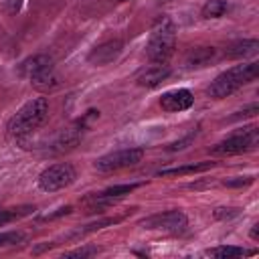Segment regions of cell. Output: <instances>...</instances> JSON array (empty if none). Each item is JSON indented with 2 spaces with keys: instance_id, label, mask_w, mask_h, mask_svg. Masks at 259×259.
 Returning a JSON list of instances; mask_svg holds the SVG:
<instances>
[{
  "instance_id": "1",
  "label": "cell",
  "mask_w": 259,
  "mask_h": 259,
  "mask_svg": "<svg viewBox=\"0 0 259 259\" xmlns=\"http://www.w3.org/2000/svg\"><path fill=\"white\" fill-rule=\"evenodd\" d=\"M49 113V101L47 97H34L30 101H26L10 119H8V134L12 138H22L32 134L45 119Z\"/></svg>"
},
{
  "instance_id": "2",
  "label": "cell",
  "mask_w": 259,
  "mask_h": 259,
  "mask_svg": "<svg viewBox=\"0 0 259 259\" xmlns=\"http://www.w3.org/2000/svg\"><path fill=\"white\" fill-rule=\"evenodd\" d=\"M259 73L257 63H243V65H235L227 71H223L219 77H214V81L208 85V95L214 99L227 97L231 93H235L239 87H243L245 83L253 81Z\"/></svg>"
},
{
  "instance_id": "3",
  "label": "cell",
  "mask_w": 259,
  "mask_h": 259,
  "mask_svg": "<svg viewBox=\"0 0 259 259\" xmlns=\"http://www.w3.org/2000/svg\"><path fill=\"white\" fill-rule=\"evenodd\" d=\"M174 45H176V28H174V22L166 16H162L152 32H150V38H148V45H146V53L150 57V61L154 63H166L172 53H174Z\"/></svg>"
},
{
  "instance_id": "4",
  "label": "cell",
  "mask_w": 259,
  "mask_h": 259,
  "mask_svg": "<svg viewBox=\"0 0 259 259\" xmlns=\"http://www.w3.org/2000/svg\"><path fill=\"white\" fill-rule=\"evenodd\" d=\"M20 71L22 75H26L30 79V83L40 89V91H47V89H53L57 87V75H55V65H53V59L49 55H34L30 59H26L22 65H20Z\"/></svg>"
},
{
  "instance_id": "5",
  "label": "cell",
  "mask_w": 259,
  "mask_h": 259,
  "mask_svg": "<svg viewBox=\"0 0 259 259\" xmlns=\"http://www.w3.org/2000/svg\"><path fill=\"white\" fill-rule=\"evenodd\" d=\"M259 142V134L257 127H245L243 132H237L233 136H229L227 140L219 142L212 148V154L217 156H233V154H243L247 150H253Z\"/></svg>"
},
{
  "instance_id": "6",
  "label": "cell",
  "mask_w": 259,
  "mask_h": 259,
  "mask_svg": "<svg viewBox=\"0 0 259 259\" xmlns=\"http://www.w3.org/2000/svg\"><path fill=\"white\" fill-rule=\"evenodd\" d=\"M75 178H77V172L71 164H55V166L45 168L38 174V186L45 192H55V190H61L73 184Z\"/></svg>"
},
{
  "instance_id": "7",
  "label": "cell",
  "mask_w": 259,
  "mask_h": 259,
  "mask_svg": "<svg viewBox=\"0 0 259 259\" xmlns=\"http://www.w3.org/2000/svg\"><path fill=\"white\" fill-rule=\"evenodd\" d=\"M142 158H144V150L142 148H121V150H115V152H109V154L97 158L95 160V168L99 172H111V170L134 166Z\"/></svg>"
},
{
  "instance_id": "8",
  "label": "cell",
  "mask_w": 259,
  "mask_h": 259,
  "mask_svg": "<svg viewBox=\"0 0 259 259\" xmlns=\"http://www.w3.org/2000/svg\"><path fill=\"white\" fill-rule=\"evenodd\" d=\"M188 225V219L182 210H166L152 214L142 221L144 229H154V231H164V233H182Z\"/></svg>"
},
{
  "instance_id": "9",
  "label": "cell",
  "mask_w": 259,
  "mask_h": 259,
  "mask_svg": "<svg viewBox=\"0 0 259 259\" xmlns=\"http://www.w3.org/2000/svg\"><path fill=\"white\" fill-rule=\"evenodd\" d=\"M192 103H194V97L188 89H172L160 97V105L166 111H184L192 107Z\"/></svg>"
},
{
  "instance_id": "10",
  "label": "cell",
  "mask_w": 259,
  "mask_h": 259,
  "mask_svg": "<svg viewBox=\"0 0 259 259\" xmlns=\"http://www.w3.org/2000/svg\"><path fill=\"white\" fill-rule=\"evenodd\" d=\"M121 49H123V42H121V40H107V42H101L99 47H95V49L89 53L87 61L93 63V65H107V63H111L113 59H117V55L121 53Z\"/></svg>"
},
{
  "instance_id": "11",
  "label": "cell",
  "mask_w": 259,
  "mask_h": 259,
  "mask_svg": "<svg viewBox=\"0 0 259 259\" xmlns=\"http://www.w3.org/2000/svg\"><path fill=\"white\" fill-rule=\"evenodd\" d=\"M170 75V67H166V65H154V67H150V69H146L140 77H138V83L142 85V87H156V85H160L166 77Z\"/></svg>"
},
{
  "instance_id": "12",
  "label": "cell",
  "mask_w": 259,
  "mask_h": 259,
  "mask_svg": "<svg viewBox=\"0 0 259 259\" xmlns=\"http://www.w3.org/2000/svg\"><path fill=\"white\" fill-rule=\"evenodd\" d=\"M259 51V42L255 38H245V40H237L227 49V57L231 59H245V57H255Z\"/></svg>"
},
{
  "instance_id": "13",
  "label": "cell",
  "mask_w": 259,
  "mask_h": 259,
  "mask_svg": "<svg viewBox=\"0 0 259 259\" xmlns=\"http://www.w3.org/2000/svg\"><path fill=\"white\" fill-rule=\"evenodd\" d=\"M255 249H243V247H233V245H221L214 249H208L206 255L208 257H217V259H231V257H243V255H255Z\"/></svg>"
},
{
  "instance_id": "14",
  "label": "cell",
  "mask_w": 259,
  "mask_h": 259,
  "mask_svg": "<svg viewBox=\"0 0 259 259\" xmlns=\"http://www.w3.org/2000/svg\"><path fill=\"white\" fill-rule=\"evenodd\" d=\"M212 168V162H198V164H186V166H176V168H164L158 172V176H180V174H194V172H204Z\"/></svg>"
},
{
  "instance_id": "15",
  "label": "cell",
  "mask_w": 259,
  "mask_h": 259,
  "mask_svg": "<svg viewBox=\"0 0 259 259\" xmlns=\"http://www.w3.org/2000/svg\"><path fill=\"white\" fill-rule=\"evenodd\" d=\"M212 57H214V49L212 47H200V49L190 51V55L186 57V65L188 67H202L208 61H212Z\"/></svg>"
},
{
  "instance_id": "16",
  "label": "cell",
  "mask_w": 259,
  "mask_h": 259,
  "mask_svg": "<svg viewBox=\"0 0 259 259\" xmlns=\"http://www.w3.org/2000/svg\"><path fill=\"white\" fill-rule=\"evenodd\" d=\"M229 10V2L227 0H206L202 6V16L204 18H219Z\"/></svg>"
},
{
  "instance_id": "17",
  "label": "cell",
  "mask_w": 259,
  "mask_h": 259,
  "mask_svg": "<svg viewBox=\"0 0 259 259\" xmlns=\"http://www.w3.org/2000/svg\"><path fill=\"white\" fill-rule=\"evenodd\" d=\"M34 208L32 206H20V208H0V227H4L6 223L14 221V219H20V217H26L30 214Z\"/></svg>"
},
{
  "instance_id": "18",
  "label": "cell",
  "mask_w": 259,
  "mask_h": 259,
  "mask_svg": "<svg viewBox=\"0 0 259 259\" xmlns=\"http://www.w3.org/2000/svg\"><path fill=\"white\" fill-rule=\"evenodd\" d=\"M115 223H119V219H99V221H95V223H89V225L81 227L73 237H85L87 233L99 231V229H103V227H107V225H115Z\"/></svg>"
},
{
  "instance_id": "19",
  "label": "cell",
  "mask_w": 259,
  "mask_h": 259,
  "mask_svg": "<svg viewBox=\"0 0 259 259\" xmlns=\"http://www.w3.org/2000/svg\"><path fill=\"white\" fill-rule=\"evenodd\" d=\"M20 241H24V235L18 233V231L0 233V247H4V245H14V243H20Z\"/></svg>"
},
{
  "instance_id": "20",
  "label": "cell",
  "mask_w": 259,
  "mask_h": 259,
  "mask_svg": "<svg viewBox=\"0 0 259 259\" xmlns=\"http://www.w3.org/2000/svg\"><path fill=\"white\" fill-rule=\"evenodd\" d=\"M95 253H97L95 247H81V249H75V251L65 253L63 257H67V259H71V257H91V255H95Z\"/></svg>"
},
{
  "instance_id": "21",
  "label": "cell",
  "mask_w": 259,
  "mask_h": 259,
  "mask_svg": "<svg viewBox=\"0 0 259 259\" xmlns=\"http://www.w3.org/2000/svg\"><path fill=\"white\" fill-rule=\"evenodd\" d=\"M194 136H196V130H192L186 138H182V140H178V142H174V144H170V150L172 152H176V150H182V148H186V144H190L192 140H194Z\"/></svg>"
},
{
  "instance_id": "22",
  "label": "cell",
  "mask_w": 259,
  "mask_h": 259,
  "mask_svg": "<svg viewBox=\"0 0 259 259\" xmlns=\"http://www.w3.org/2000/svg\"><path fill=\"white\" fill-rule=\"evenodd\" d=\"M251 182H253L251 176H245V178L239 176V178H233V180H225L223 184H225V186H245V184H251Z\"/></svg>"
},
{
  "instance_id": "23",
  "label": "cell",
  "mask_w": 259,
  "mask_h": 259,
  "mask_svg": "<svg viewBox=\"0 0 259 259\" xmlns=\"http://www.w3.org/2000/svg\"><path fill=\"white\" fill-rule=\"evenodd\" d=\"M4 8L8 12H16L20 8V0H4Z\"/></svg>"
},
{
  "instance_id": "24",
  "label": "cell",
  "mask_w": 259,
  "mask_h": 259,
  "mask_svg": "<svg viewBox=\"0 0 259 259\" xmlns=\"http://www.w3.org/2000/svg\"><path fill=\"white\" fill-rule=\"evenodd\" d=\"M251 239L257 241V225H253V229H251Z\"/></svg>"
},
{
  "instance_id": "25",
  "label": "cell",
  "mask_w": 259,
  "mask_h": 259,
  "mask_svg": "<svg viewBox=\"0 0 259 259\" xmlns=\"http://www.w3.org/2000/svg\"><path fill=\"white\" fill-rule=\"evenodd\" d=\"M121 2H125V0H121Z\"/></svg>"
}]
</instances>
